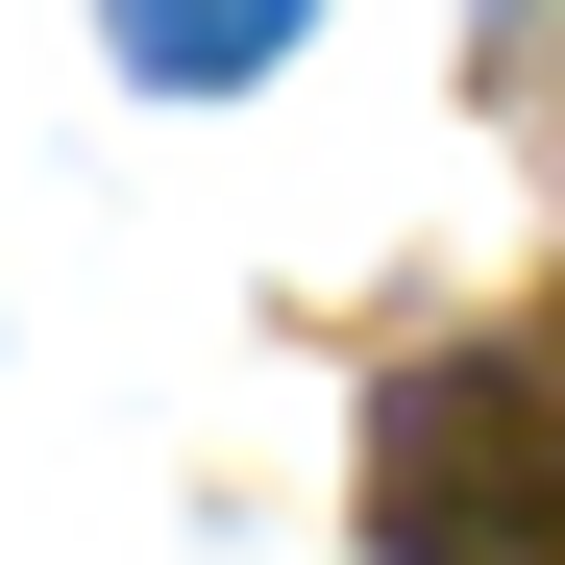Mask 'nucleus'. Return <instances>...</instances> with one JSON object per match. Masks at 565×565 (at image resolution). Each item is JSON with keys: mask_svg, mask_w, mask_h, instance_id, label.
<instances>
[{"mask_svg": "<svg viewBox=\"0 0 565 565\" xmlns=\"http://www.w3.org/2000/svg\"><path fill=\"white\" fill-rule=\"evenodd\" d=\"M369 565H565V344H443L369 394Z\"/></svg>", "mask_w": 565, "mask_h": 565, "instance_id": "f257e3e1", "label": "nucleus"}, {"mask_svg": "<svg viewBox=\"0 0 565 565\" xmlns=\"http://www.w3.org/2000/svg\"><path fill=\"white\" fill-rule=\"evenodd\" d=\"M296 25H320V0H99V50L148 74V99H246Z\"/></svg>", "mask_w": 565, "mask_h": 565, "instance_id": "f03ea898", "label": "nucleus"}]
</instances>
